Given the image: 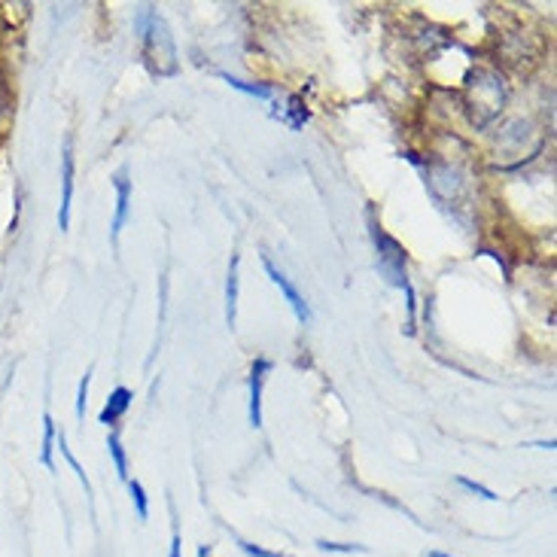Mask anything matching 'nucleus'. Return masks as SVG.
I'll return each instance as SVG.
<instances>
[{
    "mask_svg": "<svg viewBox=\"0 0 557 557\" xmlns=\"http://www.w3.org/2000/svg\"><path fill=\"white\" fill-rule=\"evenodd\" d=\"M457 484H460V487H467L469 494H475V497L487 499V503H497V499H499L497 494L491 491V487H484V484L472 482V479H467V475H457Z\"/></svg>",
    "mask_w": 557,
    "mask_h": 557,
    "instance_id": "obj_17",
    "label": "nucleus"
},
{
    "mask_svg": "<svg viewBox=\"0 0 557 557\" xmlns=\"http://www.w3.org/2000/svg\"><path fill=\"white\" fill-rule=\"evenodd\" d=\"M132 391L128 387H116V391L107 396V406L101 408V414H98V423H104V426H110V423H116L128 411V406H132Z\"/></svg>",
    "mask_w": 557,
    "mask_h": 557,
    "instance_id": "obj_8",
    "label": "nucleus"
},
{
    "mask_svg": "<svg viewBox=\"0 0 557 557\" xmlns=\"http://www.w3.org/2000/svg\"><path fill=\"white\" fill-rule=\"evenodd\" d=\"M89 387H91V369L86 375L79 377V387H76V418L83 421L86 418V406H89Z\"/></svg>",
    "mask_w": 557,
    "mask_h": 557,
    "instance_id": "obj_15",
    "label": "nucleus"
},
{
    "mask_svg": "<svg viewBox=\"0 0 557 557\" xmlns=\"http://www.w3.org/2000/svg\"><path fill=\"white\" fill-rule=\"evenodd\" d=\"M262 269H265V274L272 277V284L281 289V296H284L286 305L293 308L296 320H299V323H311V305L305 301V296L299 293V286L293 284V281H289V277H286V274L281 272L269 257H262Z\"/></svg>",
    "mask_w": 557,
    "mask_h": 557,
    "instance_id": "obj_3",
    "label": "nucleus"
},
{
    "mask_svg": "<svg viewBox=\"0 0 557 557\" xmlns=\"http://www.w3.org/2000/svg\"><path fill=\"white\" fill-rule=\"evenodd\" d=\"M238 272H242V257L232 253L226 274V323L232 332H235V323H238V299H242V274Z\"/></svg>",
    "mask_w": 557,
    "mask_h": 557,
    "instance_id": "obj_7",
    "label": "nucleus"
},
{
    "mask_svg": "<svg viewBox=\"0 0 557 557\" xmlns=\"http://www.w3.org/2000/svg\"><path fill=\"white\" fill-rule=\"evenodd\" d=\"M128 491H132V503H135L137 518H140V521H147V518H150V503H147V491H144V484L128 482Z\"/></svg>",
    "mask_w": 557,
    "mask_h": 557,
    "instance_id": "obj_14",
    "label": "nucleus"
},
{
    "mask_svg": "<svg viewBox=\"0 0 557 557\" xmlns=\"http://www.w3.org/2000/svg\"><path fill=\"white\" fill-rule=\"evenodd\" d=\"M198 557H213L211 545H201V548H198Z\"/></svg>",
    "mask_w": 557,
    "mask_h": 557,
    "instance_id": "obj_20",
    "label": "nucleus"
},
{
    "mask_svg": "<svg viewBox=\"0 0 557 557\" xmlns=\"http://www.w3.org/2000/svg\"><path fill=\"white\" fill-rule=\"evenodd\" d=\"M223 79H226L232 89L244 91V95H250V98H259V101H274L272 86H262V83H244V79H238V76H232V74H223Z\"/></svg>",
    "mask_w": 557,
    "mask_h": 557,
    "instance_id": "obj_11",
    "label": "nucleus"
},
{
    "mask_svg": "<svg viewBox=\"0 0 557 557\" xmlns=\"http://www.w3.org/2000/svg\"><path fill=\"white\" fill-rule=\"evenodd\" d=\"M55 436H59V430H55V421H52V414L46 411V414H44V448H40V463H44L49 472H55V463H52V451H55Z\"/></svg>",
    "mask_w": 557,
    "mask_h": 557,
    "instance_id": "obj_10",
    "label": "nucleus"
},
{
    "mask_svg": "<svg viewBox=\"0 0 557 557\" xmlns=\"http://www.w3.org/2000/svg\"><path fill=\"white\" fill-rule=\"evenodd\" d=\"M426 557H454V555H442V552H430Z\"/></svg>",
    "mask_w": 557,
    "mask_h": 557,
    "instance_id": "obj_21",
    "label": "nucleus"
},
{
    "mask_svg": "<svg viewBox=\"0 0 557 557\" xmlns=\"http://www.w3.org/2000/svg\"><path fill=\"white\" fill-rule=\"evenodd\" d=\"M74 201V144L71 137L64 140V150H61V208H59V228L67 232L71 228V205Z\"/></svg>",
    "mask_w": 557,
    "mask_h": 557,
    "instance_id": "obj_4",
    "label": "nucleus"
},
{
    "mask_svg": "<svg viewBox=\"0 0 557 557\" xmlns=\"http://www.w3.org/2000/svg\"><path fill=\"white\" fill-rule=\"evenodd\" d=\"M274 116L284 122V125H289L293 132H299L301 125L308 122V107H305V101H301L299 95H289V98H286L284 110H277Z\"/></svg>",
    "mask_w": 557,
    "mask_h": 557,
    "instance_id": "obj_9",
    "label": "nucleus"
},
{
    "mask_svg": "<svg viewBox=\"0 0 557 557\" xmlns=\"http://www.w3.org/2000/svg\"><path fill=\"white\" fill-rule=\"evenodd\" d=\"M107 451H110V457H113L116 475H120L122 482H132V479H128V457H125V451H122L120 433H110V436H107Z\"/></svg>",
    "mask_w": 557,
    "mask_h": 557,
    "instance_id": "obj_13",
    "label": "nucleus"
},
{
    "mask_svg": "<svg viewBox=\"0 0 557 557\" xmlns=\"http://www.w3.org/2000/svg\"><path fill=\"white\" fill-rule=\"evenodd\" d=\"M272 360H262L259 357L253 366H250V426H262V393H265V381L272 375Z\"/></svg>",
    "mask_w": 557,
    "mask_h": 557,
    "instance_id": "obj_6",
    "label": "nucleus"
},
{
    "mask_svg": "<svg viewBox=\"0 0 557 557\" xmlns=\"http://www.w3.org/2000/svg\"><path fill=\"white\" fill-rule=\"evenodd\" d=\"M140 37H144V55L152 64L156 74H174L177 71V49L174 37L168 34V25L156 13H144L140 18Z\"/></svg>",
    "mask_w": 557,
    "mask_h": 557,
    "instance_id": "obj_1",
    "label": "nucleus"
},
{
    "mask_svg": "<svg viewBox=\"0 0 557 557\" xmlns=\"http://www.w3.org/2000/svg\"><path fill=\"white\" fill-rule=\"evenodd\" d=\"M113 189H116V213H113V223H110V242L116 247L122 228L128 223V211H132V181H128V171L125 168H120L113 174Z\"/></svg>",
    "mask_w": 557,
    "mask_h": 557,
    "instance_id": "obj_5",
    "label": "nucleus"
},
{
    "mask_svg": "<svg viewBox=\"0 0 557 557\" xmlns=\"http://www.w3.org/2000/svg\"><path fill=\"white\" fill-rule=\"evenodd\" d=\"M168 509H171V521H174V528H171V552L168 557H181V528H177V506H174V499H168Z\"/></svg>",
    "mask_w": 557,
    "mask_h": 557,
    "instance_id": "obj_18",
    "label": "nucleus"
},
{
    "mask_svg": "<svg viewBox=\"0 0 557 557\" xmlns=\"http://www.w3.org/2000/svg\"><path fill=\"white\" fill-rule=\"evenodd\" d=\"M238 545H242L244 555H250V557H289V555H277V552H265V548H259V545L253 543H244V540H238Z\"/></svg>",
    "mask_w": 557,
    "mask_h": 557,
    "instance_id": "obj_19",
    "label": "nucleus"
},
{
    "mask_svg": "<svg viewBox=\"0 0 557 557\" xmlns=\"http://www.w3.org/2000/svg\"><path fill=\"white\" fill-rule=\"evenodd\" d=\"M55 448H59V451L64 454V460L71 463V469H74V472H76V479H79V484L86 487V497L91 499V482H89V475H86V469L79 467V460H76V457H74V451L67 448V436H64V433H59V436H55Z\"/></svg>",
    "mask_w": 557,
    "mask_h": 557,
    "instance_id": "obj_12",
    "label": "nucleus"
},
{
    "mask_svg": "<svg viewBox=\"0 0 557 557\" xmlns=\"http://www.w3.org/2000/svg\"><path fill=\"white\" fill-rule=\"evenodd\" d=\"M372 238H375L377 247V269L384 272V277L391 281V284L403 286L408 296V323H414V289L408 284V274H406V250H403V244L391 238L387 232L381 226H372Z\"/></svg>",
    "mask_w": 557,
    "mask_h": 557,
    "instance_id": "obj_2",
    "label": "nucleus"
},
{
    "mask_svg": "<svg viewBox=\"0 0 557 557\" xmlns=\"http://www.w3.org/2000/svg\"><path fill=\"white\" fill-rule=\"evenodd\" d=\"M317 548L320 552H335V555H366L369 548L366 545H350V543H330V540H317Z\"/></svg>",
    "mask_w": 557,
    "mask_h": 557,
    "instance_id": "obj_16",
    "label": "nucleus"
}]
</instances>
